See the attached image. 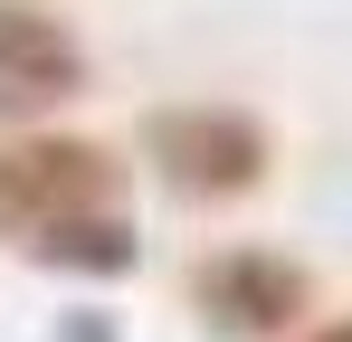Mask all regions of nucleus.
Wrapping results in <instances>:
<instances>
[{
  "mask_svg": "<svg viewBox=\"0 0 352 342\" xmlns=\"http://www.w3.org/2000/svg\"><path fill=\"white\" fill-rule=\"evenodd\" d=\"M115 190V152L86 143V133H29V143H0V238H38V228L76 219V209H105Z\"/></svg>",
  "mask_w": 352,
  "mask_h": 342,
  "instance_id": "obj_1",
  "label": "nucleus"
},
{
  "mask_svg": "<svg viewBox=\"0 0 352 342\" xmlns=\"http://www.w3.org/2000/svg\"><path fill=\"white\" fill-rule=\"evenodd\" d=\"M143 152L181 200H238L267 181V124L238 105H172V114H153Z\"/></svg>",
  "mask_w": 352,
  "mask_h": 342,
  "instance_id": "obj_2",
  "label": "nucleus"
},
{
  "mask_svg": "<svg viewBox=\"0 0 352 342\" xmlns=\"http://www.w3.org/2000/svg\"><path fill=\"white\" fill-rule=\"evenodd\" d=\"M305 266L295 257H276V247H219L200 276H190V304H200V323L219 342H267L286 333L295 314H305Z\"/></svg>",
  "mask_w": 352,
  "mask_h": 342,
  "instance_id": "obj_3",
  "label": "nucleus"
},
{
  "mask_svg": "<svg viewBox=\"0 0 352 342\" xmlns=\"http://www.w3.org/2000/svg\"><path fill=\"white\" fill-rule=\"evenodd\" d=\"M86 86V48L67 38V19L0 0V114H38Z\"/></svg>",
  "mask_w": 352,
  "mask_h": 342,
  "instance_id": "obj_4",
  "label": "nucleus"
},
{
  "mask_svg": "<svg viewBox=\"0 0 352 342\" xmlns=\"http://www.w3.org/2000/svg\"><path fill=\"white\" fill-rule=\"evenodd\" d=\"M29 257H38V266H67V276H124V266L143 257V238H133V219H115V209H76V219L38 228Z\"/></svg>",
  "mask_w": 352,
  "mask_h": 342,
  "instance_id": "obj_5",
  "label": "nucleus"
},
{
  "mask_svg": "<svg viewBox=\"0 0 352 342\" xmlns=\"http://www.w3.org/2000/svg\"><path fill=\"white\" fill-rule=\"evenodd\" d=\"M314 342H352V323H333V333H314Z\"/></svg>",
  "mask_w": 352,
  "mask_h": 342,
  "instance_id": "obj_6",
  "label": "nucleus"
}]
</instances>
